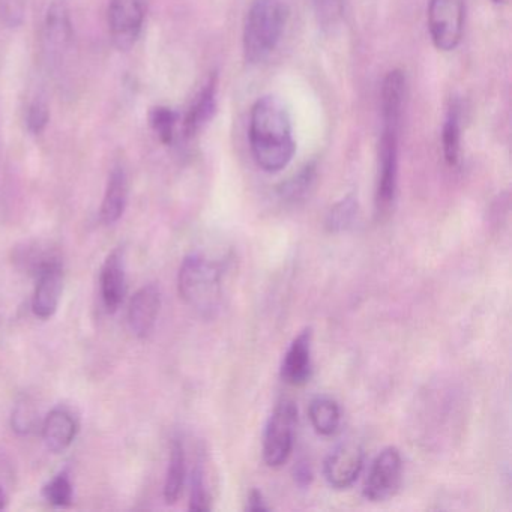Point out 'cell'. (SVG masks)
I'll return each instance as SVG.
<instances>
[{"instance_id": "cell-1", "label": "cell", "mask_w": 512, "mask_h": 512, "mask_svg": "<svg viewBox=\"0 0 512 512\" xmlns=\"http://www.w3.org/2000/svg\"><path fill=\"white\" fill-rule=\"evenodd\" d=\"M250 146L260 169L277 173L286 169L295 155L292 121L286 106L275 97L256 101L250 116Z\"/></svg>"}, {"instance_id": "cell-2", "label": "cell", "mask_w": 512, "mask_h": 512, "mask_svg": "<svg viewBox=\"0 0 512 512\" xmlns=\"http://www.w3.org/2000/svg\"><path fill=\"white\" fill-rule=\"evenodd\" d=\"M178 290L182 301L203 319H214L223 301V271L203 254L185 257L179 268Z\"/></svg>"}, {"instance_id": "cell-3", "label": "cell", "mask_w": 512, "mask_h": 512, "mask_svg": "<svg viewBox=\"0 0 512 512\" xmlns=\"http://www.w3.org/2000/svg\"><path fill=\"white\" fill-rule=\"evenodd\" d=\"M289 10L284 0H254L244 28L245 59L260 64L277 49L286 29Z\"/></svg>"}, {"instance_id": "cell-4", "label": "cell", "mask_w": 512, "mask_h": 512, "mask_svg": "<svg viewBox=\"0 0 512 512\" xmlns=\"http://www.w3.org/2000/svg\"><path fill=\"white\" fill-rule=\"evenodd\" d=\"M298 409L292 401L284 400L269 416L263 434V460L269 467L283 466L292 454L295 442Z\"/></svg>"}, {"instance_id": "cell-5", "label": "cell", "mask_w": 512, "mask_h": 512, "mask_svg": "<svg viewBox=\"0 0 512 512\" xmlns=\"http://www.w3.org/2000/svg\"><path fill=\"white\" fill-rule=\"evenodd\" d=\"M466 0H430L428 31L434 47L440 52L457 49L463 38Z\"/></svg>"}, {"instance_id": "cell-6", "label": "cell", "mask_w": 512, "mask_h": 512, "mask_svg": "<svg viewBox=\"0 0 512 512\" xmlns=\"http://www.w3.org/2000/svg\"><path fill=\"white\" fill-rule=\"evenodd\" d=\"M398 134L400 128L383 125L376 190V211L379 218H386L391 214L397 196Z\"/></svg>"}, {"instance_id": "cell-7", "label": "cell", "mask_w": 512, "mask_h": 512, "mask_svg": "<svg viewBox=\"0 0 512 512\" xmlns=\"http://www.w3.org/2000/svg\"><path fill=\"white\" fill-rule=\"evenodd\" d=\"M401 478H403V460H401L400 451L394 446H389L374 458L365 479L362 494L370 502H385L397 493Z\"/></svg>"}, {"instance_id": "cell-8", "label": "cell", "mask_w": 512, "mask_h": 512, "mask_svg": "<svg viewBox=\"0 0 512 512\" xmlns=\"http://www.w3.org/2000/svg\"><path fill=\"white\" fill-rule=\"evenodd\" d=\"M145 16L146 0H110V35L119 50H130L136 44Z\"/></svg>"}, {"instance_id": "cell-9", "label": "cell", "mask_w": 512, "mask_h": 512, "mask_svg": "<svg viewBox=\"0 0 512 512\" xmlns=\"http://www.w3.org/2000/svg\"><path fill=\"white\" fill-rule=\"evenodd\" d=\"M35 277L37 284L32 298V311L38 319H52L61 304L64 290V268L61 260L56 256L50 257L35 271Z\"/></svg>"}, {"instance_id": "cell-10", "label": "cell", "mask_w": 512, "mask_h": 512, "mask_svg": "<svg viewBox=\"0 0 512 512\" xmlns=\"http://www.w3.org/2000/svg\"><path fill=\"white\" fill-rule=\"evenodd\" d=\"M364 467V451L355 442L338 445L326 458L323 473L335 490H347L355 484Z\"/></svg>"}, {"instance_id": "cell-11", "label": "cell", "mask_w": 512, "mask_h": 512, "mask_svg": "<svg viewBox=\"0 0 512 512\" xmlns=\"http://www.w3.org/2000/svg\"><path fill=\"white\" fill-rule=\"evenodd\" d=\"M161 310V292L155 284H145L137 290L128 305V326L140 340L154 332Z\"/></svg>"}, {"instance_id": "cell-12", "label": "cell", "mask_w": 512, "mask_h": 512, "mask_svg": "<svg viewBox=\"0 0 512 512\" xmlns=\"http://www.w3.org/2000/svg\"><path fill=\"white\" fill-rule=\"evenodd\" d=\"M79 430L76 413L70 407L56 406L43 422L44 445L53 454H61L73 445Z\"/></svg>"}, {"instance_id": "cell-13", "label": "cell", "mask_w": 512, "mask_h": 512, "mask_svg": "<svg viewBox=\"0 0 512 512\" xmlns=\"http://www.w3.org/2000/svg\"><path fill=\"white\" fill-rule=\"evenodd\" d=\"M101 299L109 313H116L124 302L127 293V274H125V253L115 248L104 260L100 274Z\"/></svg>"}, {"instance_id": "cell-14", "label": "cell", "mask_w": 512, "mask_h": 512, "mask_svg": "<svg viewBox=\"0 0 512 512\" xmlns=\"http://www.w3.org/2000/svg\"><path fill=\"white\" fill-rule=\"evenodd\" d=\"M311 329L302 331L287 349L281 364V379L292 386H302L311 379Z\"/></svg>"}, {"instance_id": "cell-15", "label": "cell", "mask_w": 512, "mask_h": 512, "mask_svg": "<svg viewBox=\"0 0 512 512\" xmlns=\"http://www.w3.org/2000/svg\"><path fill=\"white\" fill-rule=\"evenodd\" d=\"M128 196H130V182H128L127 170L121 164H116L110 172L106 193L101 203L100 215L104 226H115L124 217Z\"/></svg>"}, {"instance_id": "cell-16", "label": "cell", "mask_w": 512, "mask_h": 512, "mask_svg": "<svg viewBox=\"0 0 512 512\" xmlns=\"http://www.w3.org/2000/svg\"><path fill=\"white\" fill-rule=\"evenodd\" d=\"M217 109V76H212L191 104L184 121L185 137H194L214 118Z\"/></svg>"}, {"instance_id": "cell-17", "label": "cell", "mask_w": 512, "mask_h": 512, "mask_svg": "<svg viewBox=\"0 0 512 512\" xmlns=\"http://www.w3.org/2000/svg\"><path fill=\"white\" fill-rule=\"evenodd\" d=\"M73 37L70 11L62 0H55L50 5L46 17V43L47 49L52 55L67 50Z\"/></svg>"}, {"instance_id": "cell-18", "label": "cell", "mask_w": 512, "mask_h": 512, "mask_svg": "<svg viewBox=\"0 0 512 512\" xmlns=\"http://www.w3.org/2000/svg\"><path fill=\"white\" fill-rule=\"evenodd\" d=\"M404 91H406V77H404L403 71H391L386 76L382 88L383 125L400 127L401 115H403Z\"/></svg>"}, {"instance_id": "cell-19", "label": "cell", "mask_w": 512, "mask_h": 512, "mask_svg": "<svg viewBox=\"0 0 512 512\" xmlns=\"http://www.w3.org/2000/svg\"><path fill=\"white\" fill-rule=\"evenodd\" d=\"M185 476H187V457H185L184 443L179 437H175L170 448L169 467H167L166 482H164V500L167 505H175L181 499Z\"/></svg>"}, {"instance_id": "cell-20", "label": "cell", "mask_w": 512, "mask_h": 512, "mask_svg": "<svg viewBox=\"0 0 512 512\" xmlns=\"http://www.w3.org/2000/svg\"><path fill=\"white\" fill-rule=\"evenodd\" d=\"M308 418H310L316 433H319L320 436H332L340 428V406L331 397L320 395L311 401L310 407H308Z\"/></svg>"}, {"instance_id": "cell-21", "label": "cell", "mask_w": 512, "mask_h": 512, "mask_svg": "<svg viewBox=\"0 0 512 512\" xmlns=\"http://www.w3.org/2000/svg\"><path fill=\"white\" fill-rule=\"evenodd\" d=\"M442 148L446 163L449 166H457L461 152V127L460 116L455 107L449 110L443 125Z\"/></svg>"}, {"instance_id": "cell-22", "label": "cell", "mask_w": 512, "mask_h": 512, "mask_svg": "<svg viewBox=\"0 0 512 512\" xmlns=\"http://www.w3.org/2000/svg\"><path fill=\"white\" fill-rule=\"evenodd\" d=\"M43 496L47 502L58 508H67L73 503L74 487L67 472L53 476L43 487Z\"/></svg>"}, {"instance_id": "cell-23", "label": "cell", "mask_w": 512, "mask_h": 512, "mask_svg": "<svg viewBox=\"0 0 512 512\" xmlns=\"http://www.w3.org/2000/svg\"><path fill=\"white\" fill-rule=\"evenodd\" d=\"M356 217H358V202H356L355 197L347 196L346 199L341 200L331 209L326 227H328L329 232H346L353 226Z\"/></svg>"}, {"instance_id": "cell-24", "label": "cell", "mask_w": 512, "mask_h": 512, "mask_svg": "<svg viewBox=\"0 0 512 512\" xmlns=\"http://www.w3.org/2000/svg\"><path fill=\"white\" fill-rule=\"evenodd\" d=\"M314 178H316V167L313 164L304 167L298 175L293 176L292 179L281 185L280 190H278L281 199L290 203L304 199L310 191L311 185H313Z\"/></svg>"}, {"instance_id": "cell-25", "label": "cell", "mask_w": 512, "mask_h": 512, "mask_svg": "<svg viewBox=\"0 0 512 512\" xmlns=\"http://www.w3.org/2000/svg\"><path fill=\"white\" fill-rule=\"evenodd\" d=\"M38 413L34 401L23 397L17 401L11 415V427L19 436H29L37 427Z\"/></svg>"}, {"instance_id": "cell-26", "label": "cell", "mask_w": 512, "mask_h": 512, "mask_svg": "<svg viewBox=\"0 0 512 512\" xmlns=\"http://www.w3.org/2000/svg\"><path fill=\"white\" fill-rule=\"evenodd\" d=\"M152 130L160 137L161 143L170 145L175 137L176 122L178 115L169 107H155L149 115Z\"/></svg>"}, {"instance_id": "cell-27", "label": "cell", "mask_w": 512, "mask_h": 512, "mask_svg": "<svg viewBox=\"0 0 512 512\" xmlns=\"http://www.w3.org/2000/svg\"><path fill=\"white\" fill-rule=\"evenodd\" d=\"M190 509L197 512H206L211 509V494L206 485L205 469H203L202 463L197 464L196 469L193 470Z\"/></svg>"}, {"instance_id": "cell-28", "label": "cell", "mask_w": 512, "mask_h": 512, "mask_svg": "<svg viewBox=\"0 0 512 512\" xmlns=\"http://www.w3.org/2000/svg\"><path fill=\"white\" fill-rule=\"evenodd\" d=\"M49 119L50 112L46 101L35 100L34 103L29 106L26 122H28V130L31 131L32 134H35V136L46 130Z\"/></svg>"}, {"instance_id": "cell-29", "label": "cell", "mask_w": 512, "mask_h": 512, "mask_svg": "<svg viewBox=\"0 0 512 512\" xmlns=\"http://www.w3.org/2000/svg\"><path fill=\"white\" fill-rule=\"evenodd\" d=\"M247 511L251 512H265L269 511V506L266 505L262 493L259 490H253L248 496Z\"/></svg>"}, {"instance_id": "cell-30", "label": "cell", "mask_w": 512, "mask_h": 512, "mask_svg": "<svg viewBox=\"0 0 512 512\" xmlns=\"http://www.w3.org/2000/svg\"><path fill=\"white\" fill-rule=\"evenodd\" d=\"M311 479H313V472L311 467L307 463H299L295 467V481L299 487H307L310 485Z\"/></svg>"}, {"instance_id": "cell-31", "label": "cell", "mask_w": 512, "mask_h": 512, "mask_svg": "<svg viewBox=\"0 0 512 512\" xmlns=\"http://www.w3.org/2000/svg\"><path fill=\"white\" fill-rule=\"evenodd\" d=\"M8 505V494L7 491L4 490V487L0 485V511L2 509L7 508Z\"/></svg>"}, {"instance_id": "cell-32", "label": "cell", "mask_w": 512, "mask_h": 512, "mask_svg": "<svg viewBox=\"0 0 512 512\" xmlns=\"http://www.w3.org/2000/svg\"><path fill=\"white\" fill-rule=\"evenodd\" d=\"M491 2H494V4H503L505 0H491Z\"/></svg>"}]
</instances>
